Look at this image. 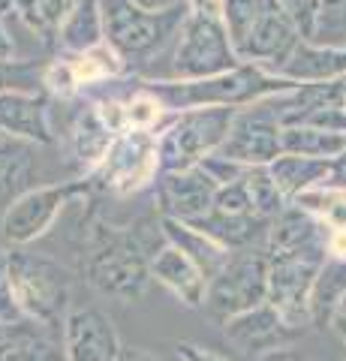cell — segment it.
<instances>
[{"label": "cell", "instance_id": "obj_1", "mask_svg": "<svg viewBox=\"0 0 346 361\" xmlns=\"http://www.w3.org/2000/svg\"><path fill=\"white\" fill-rule=\"evenodd\" d=\"M166 244L163 223L142 220L130 229L94 226L91 250H87V280L103 295L132 301L139 298L151 277V259Z\"/></svg>", "mask_w": 346, "mask_h": 361}, {"label": "cell", "instance_id": "obj_2", "mask_svg": "<svg viewBox=\"0 0 346 361\" xmlns=\"http://www.w3.org/2000/svg\"><path fill=\"white\" fill-rule=\"evenodd\" d=\"M151 97L160 99L163 109L187 111V109H205V106H226V109H244L259 99L286 94L298 85L286 82V78L262 70L256 63H241L235 70L202 78V82H175V78H157V82L142 85Z\"/></svg>", "mask_w": 346, "mask_h": 361}, {"label": "cell", "instance_id": "obj_3", "mask_svg": "<svg viewBox=\"0 0 346 361\" xmlns=\"http://www.w3.org/2000/svg\"><path fill=\"white\" fill-rule=\"evenodd\" d=\"M13 295L27 322L39 329H63L73 298V274L49 256L13 250Z\"/></svg>", "mask_w": 346, "mask_h": 361}, {"label": "cell", "instance_id": "obj_4", "mask_svg": "<svg viewBox=\"0 0 346 361\" xmlns=\"http://www.w3.org/2000/svg\"><path fill=\"white\" fill-rule=\"evenodd\" d=\"M99 9H103L106 42L118 51L124 66L151 63L157 51H163L169 42L175 45L178 30L190 13V9H178V13L154 16L139 9L132 0H99Z\"/></svg>", "mask_w": 346, "mask_h": 361}, {"label": "cell", "instance_id": "obj_5", "mask_svg": "<svg viewBox=\"0 0 346 361\" xmlns=\"http://www.w3.org/2000/svg\"><path fill=\"white\" fill-rule=\"evenodd\" d=\"M238 109L205 106L178 111L175 121L157 135V160L160 172H184L217 154L232 130Z\"/></svg>", "mask_w": 346, "mask_h": 361}, {"label": "cell", "instance_id": "obj_6", "mask_svg": "<svg viewBox=\"0 0 346 361\" xmlns=\"http://www.w3.org/2000/svg\"><path fill=\"white\" fill-rule=\"evenodd\" d=\"M241 66V58L229 42L220 16L187 13L169 54V78L175 82H202Z\"/></svg>", "mask_w": 346, "mask_h": 361}, {"label": "cell", "instance_id": "obj_7", "mask_svg": "<svg viewBox=\"0 0 346 361\" xmlns=\"http://www.w3.org/2000/svg\"><path fill=\"white\" fill-rule=\"evenodd\" d=\"M268 304V253L265 247L235 250L220 274L208 283L205 307L217 319L229 322L235 316Z\"/></svg>", "mask_w": 346, "mask_h": 361}, {"label": "cell", "instance_id": "obj_8", "mask_svg": "<svg viewBox=\"0 0 346 361\" xmlns=\"http://www.w3.org/2000/svg\"><path fill=\"white\" fill-rule=\"evenodd\" d=\"M326 259H328L326 247H310V250L301 253L268 259V304L295 329L310 325L307 301Z\"/></svg>", "mask_w": 346, "mask_h": 361}, {"label": "cell", "instance_id": "obj_9", "mask_svg": "<svg viewBox=\"0 0 346 361\" xmlns=\"http://www.w3.org/2000/svg\"><path fill=\"white\" fill-rule=\"evenodd\" d=\"M91 178L99 180V187H106L118 196L139 193L142 187L154 184L160 178L157 135L144 130L121 133L115 145L109 148L106 160L91 172Z\"/></svg>", "mask_w": 346, "mask_h": 361}, {"label": "cell", "instance_id": "obj_10", "mask_svg": "<svg viewBox=\"0 0 346 361\" xmlns=\"http://www.w3.org/2000/svg\"><path fill=\"white\" fill-rule=\"evenodd\" d=\"M75 193H87V178L79 180V184H46V187H33L18 193L13 199V205L0 217L4 241L13 247H27L30 241L42 238Z\"/></svg>", "mask_w": 346, "mask_h": 361}, {"label": "cell", "instance_id": "obj_11", "mask_svg": "<svg viewBox=\"0 0 346 361\" xmlns=\"http://www.w3.org/2000/svg\"><path fill=\"white\" fill-rule=\"evenodd\" d=\"M220 154L232 157V160H238L250 169L271 166L283 154V123L277 118L274 97L238 109Z\"/></svg>", "mask_w": 346, "mask_h": 361}, {"label": "cell", "instance_id": "obj_12", "mask_svg": "<svg viewBox=\"0 0 346 361\" xmlns=\"http://www.w3.org/2000/svg\"><path fill=\"white\" fill-rule=\"evenodd\" d=\"M61 331L66 361H118L124 353L115 322L99 307H73Z\"/></svg>", "mask_w": 346, "mask_h": 361}, {"label": "cell", "instance_id": "obj_13", "mask_svg": "<svg viewBox=\"0 0 346 361\" xmlns=\"http://www.w3.org/2000/svg\"><path fill=\"white\" fill-rule=\"evenodd\" d=\"M217 184L208 178L202 166L184 169V172H160L157 178V199L160 217H172L181 223H196L214 211Z\"/></svg>", "mask_w": 346, "mask_h": 361}, {"label": "cell", "instance_id": "obj_14", "mask_svg": "<svg viewBox=\"0 0 346 361\" xmlns=\"http://www.w3.org/2000/svg\"><path fill=\"white\" fill-rule=\"evenodd\" d=\"M223 325H226V341L235 349H241V353L253 355L256 361L271 355V353H280V349H289L301 334H304V329L289 325L271 304L247 310V313H241Z\"/></svg>", "mask_w": 346, "mask_h": 361}, {"label": "cell", "instance_id": "obj_15", "mask_svg": "<svg viewBox=\"0 0 346 361\" xmlns=\"http://www.w3.org/2000/svg\"><path fill=\"white\" fill-rule=\"evenodd\" d=\"M0 133L27 145H51V115L42 90H0Z\"/></svg>", "mask_w": 346, "mask_h": 361}, {"label": "cell", "instance_id": "obj_16", "mask_svg": "<svg viewBox=\"0 0 346 361\" xmlns=\"http://www.w3.org/2000/svg\"><path fill=\"white\" fill-rule=\"evenodd\" d=\"M277 75L292 85H331L346 75V49L301 39Z\"/></svg>", "mask_w": 346, "mask_h": 361}, {"label": "cell", "instance_id": "obj_17", "mask_svg": "<svg viewBox=\"0 0 346 361\" xmlns=\"http://www.w3.org/2000/svg\"><path fill=\"white\" fill-rule=\"evenodd\" d=\"M151 277L163 283L172 295L187 304V307H205V295H208V280L190 259L166 241L151 259Z\"/></svg>", "mask_w": 346, "mask_h": 361}, {"label": "cell", "instance_id": "obj_18", "mask_svg": "<svg viewBox=\"0 0 346 361\" xmlns=\"http://www.w3.org/2000/svg\"><path fill=\"white\" fill-rule=\"evenodd\" d=\"M326 238H328L326 223L310 217L307 211L289 205L280 217H274L271 223H268L265 253H268V259L301 253V250H310V247H326Z\"/></svg>", "mask_w": 346, "mask_h": 361}, {"label": "cell", "instance_id": "obj_19", "mask_svg": "<svg viewBox=\"0 0 346 361\" xmlns=\"http://www.w3.org/2000/svg\"><path fill=\"white\" fill-rule=\"evenodd\" d=\"M163 223V235H166V241H169L172 247H178L190 262H193L199 271L205 274V280L211 283L223 265L229 262V256L232 250H226L223 244H217L214 238H208L205 232H199L196 226H190V223H181V220H172V217H160Z\"/></svg>", "mask_w": 346, "mask_h": 361}, {"label": "cell", "instance_id": "obj_20", "mask_svg": "<svg viewBox=\"0 0 346 361\" xmlns=\"http://www.w3.org/2000/svg\"><path fill=\"white\" fill-rule=\"evenodd\" d=\"M103 42H106V25L99 0H75V6L66 13L58 33H54V45L66 58H75V54H85Z\"/></svg>", "mask_w": 346, "mask_h": 361}, {"label": "cell", "instance_id": "obj_21", "mask_svg": "<svg viewBox=\"0 0 346 361\" xmlns=\"http://www.w3.org/2000/svg\"><path fill=\"white\" fill-rule=\"evenodd\" d=\"M274 184L280 187V193L286 196V202H292L314 190L319 184H328V175H331V160H310V157H295V154H280L277 160L268 166Z\"/></svg>", "mask_w": 346, "mask_h": 361}, {"label": "cell", "instance_id": "obj_22", "mask_svg": "<svg viewBox=\"0 0 346 361\" xmlns=\"http://www.w3.org/2000/svg\"><path fill=\"white\" fill-rule=\"evenodd\" d=\"M343 304H346V262L343 259H326L307 301L310 325H316V329L331 325L334 316L343 310Z\"/></svg>", "mask_w": 346, "mask_h": 361}, {"label": "cell", "instance_id": "obj_23", "mask_svg": "<svg viewBox=\"0 0 346 361\" xmlns=\"http://www.w3.org/2000/svg\"><path fill=\"white\" fill-rule=\"evenodd\" d=\"M115 139H118V133L103 121L97 106H85L79 111L75 127H73V148H75V157H79V163L87 175L106 160V154L111 145H115Z\"/></svg>", "mask_w": 346, "mask_h": 361}, {"label": "cell", "instance_id": "obj_24", "mask_svg": "<svg viewBox=\"0 0 346 361\" xmlns=\"http://www.w3.org/2000/svg\"><path fill=\"white\" fill-rule=\"evenodd\" d=\"M25 322L0 337V361H66L63 341H54L46 331Z\"/></svg>", "mask_w": 346, "mask_h": 361}, {"label": "cell", "instance_id": "obj_25", "mask_svg": "<svg viewBox=\"0 0 346 361\" xmlns=\"http://www.w3.org/2000/svg\"><path fill=\"white\" fill-rule=\"evenodd\" d=\"M346 148V133H331L319 127H283V154L310 157V160H334Z\"/></svg>", "mask_w": 346, "mask_h": 361}, {"label": "cell", "instance_id": "obj_26", "mask_svg": "<svg viewBox=\"0 0 346 361\" xmlns=\"http://www.w3.org/2000/svg\"><path fill=\"white\" fill-rule=\"evenodd\" d=\"M292 205L307 211L319 223H326L328 229H346V190L319 184L314 190H307V193H301Z\"/></svg>", "mask_w": 346, "mask_h": 361}, {"label": "cell", "instance_id": "obj_27", "mask_svg": "<svg viewBox=\"0 0 346 361\" xmlns=\"http://www.w3.org/2000/svg\"><path fill=\"white\" fill-rule=\"evenodd\" d=\"M75 6V0H16L13 13L42 39H54L61 21Z\"/></svg>", "mask_w": 346, "mask_h": 361}, {"label": "cell", "instance_id": "obj_28", "mask_svg": "<svg viewBox=\"0 0 346 361\" xmlns=\"http://www.w3.org/2000/svg\"><path fill=\"white\" fill-rule=\"evenodd\" d=\"M268 6H271V0H223L220 4V21L229 33V42L235 49V54L247 42L250 30L256 27V21L262 18Z\"/></svg>", "mask_w": 346, "mask_h": 361}, {"label": "cell", "instance_id": "obj_29", "mask_svg": "<svg viewBox=\"0 0 346 361\" xmlns=\"http://www.w3.org/2000/svg\"><path fill=\"white\" fill-rule=\"evenodd\" d=\"M244 184H247V193H250V202H253V214H256V217H262L265 223H271L274 217H280V214L289 208V202L280 193V187L274 184L268 166H253Z\"/></svg>", "mask_w": 346, "mask_h": 361}, {"label": "cell", "instance_id": "obj_30", "mask_svg": "<svg viewBox=\"0 0 346 361\" xmlns=\"http://www.w3.org/2000/svg\"><path fill=\"white\" fill-rule=\"evenodd\" d=\"M27 172H30V145L0 135V193H13L27 178Z\"/></svg>", "mask_w": 346, "mask_h": 361}, {"label": "cell", "instance_id": "obj_31", "mask_svg": "<svg viewBox=\"0 0 346 361\" xmlns=\"http://www.w3.org/2000/svg\"><path fill=\"white\" fill-rule=\"evenodd\" d=\"M314 42L346 49V0H322V13H319Z\"/></svg>", "mask_w": 346, "mask_h": 361}, {"label": "cell", "instance_id": "obj_32", "mask_svg": "<svg viewBox=\"0 0 346 361\" xmlns=\"http://www.w3.org/2000/svg\"><path fill=\"white\" fill-rule=\"evenodd\" d=\"M9 253L4 244H0V322H6L9 329L16 325H25V313L18 310L16 295H13V265H9Z\"/></svg>", "mask_w": 346, "mask_h": 361}, {"label": "cell", "instance_id": "obj_33", "mask_svg": "<svg viewBox=\"0 0 346 361\" xmlns=\"http://www.w3.org/2000/svg\"><path fill=\"white\" fill-rule=\"evenodd\" d=\"M277 4H280V9L289 16V21L295 25V30L301 33V39H307V42L316 39L322 0H277Z\"/></svg>", "mask_w": 346, "mask_h": 361}, {"label": "cell", "instance_id": "obj_34", "mask_svg": "<svg viewBox=\"0 0 346 361\" xmlns=\"http://www.w3.org/2000/svg\"><path fill=\"white\" fill-rule=\"evenodd\" d=\"M208 172V178L214 180L217 187H229V184H241V180H247L250 175V166H244L238 160H232V157H223L220 151L205 157L202 163H199Z\"/></svg>", "mask_w": 346, "mask_h": 361}, {"label": "cell", "instance_id": "obj_35", "mask_svg": "<svg viewBox=\"0 0 346 361\" xmlns=\"http://www.w3.org/2000/svg\"><path fill=\"white\" fill-rule=\"evenodd\" d=\"M214 211L220 214H253V202L247 193V184H229V187H220L217 190V199H214Z\"/></svg>", "mask_w": 346, "mask_h": 361}, {"label": "cell", "instance_id": "obj_36", "mask_svg": "<svg viewBox=\"0 0 346 361\" xmlns=\"http://www.w3.org/2000/svg\"><path fill=\"white\" fill-rule=\"evenodd\" d=\"M175 355L181 358V361H229V358H223V355L211 353V349L196 346V343H178L175 346Z\"/></svg>", "mask_w": 346, "mask_h": 361}, {"label": "cell", "instance_id": "obj_37", "mask_svg": "<svg viewBox=\"0 0 346 361\" xmlns=\"http://www.w3.org/2000/svg\"><path fill=\"white\" fill-rule=\"evenodd\" d=\"M139 9L154 16H166V13H178V9H190L187 0H132Z\"/></svg>", "mask_w": 346, "mask_h": 361}, {"label": "cell", "instance_id": "obj_38", "mask_svg": "<svg viewBox=\"0 0 346 361\" xmlns=\"http://www.w3.org/2000/svg\"><path fill=\"white\" fill-rule=\"evenodd\" d=\"M328 184L338 187V190H346V148L331 160V175H328Z\"/></svg>", "mask_w": 346, "mask_h": 361}, {"label": "cell", "instance_id": "obj_39", "mask_svg": "<svg viewBox=\"0 0 346 361\" xmlns=\"http://www.w3.org/2000/svg\"><path fill=\"white\" fill-rule=\"evenodd\" d=\"M0 61H16V42L9 37L4 18H0Z\"/></svg>", "mask_w": 346, "mask_h": 361}, {"label": "cell", "instance_id": "obj_40", "mask_svg": "<svg viewBox=\"0 0 346 361\" xmlns=\"http://www.w3.org/2000/svg\"><path fill=\"white\" fill-rule=\"evenodd\" d=\"M118 361H169L166 355H154V353H144V349H124L118 355ZM181 361V358H178Z\"/></svg>", "mask_w": 346, "mask_h": 361}, {"label": "cell", "instance_id": "obj_41", "mask_svg": "<svg viewBox=\"0 0 346 361\" xmlns=\"http://www.w3.org/2000/svg\"><path fill=\"white\" fill-rule=\"evenodd\" d=\"M190 13H205V16H220V4L223 0H187Z\"/></svg>", "mask_w": 346, "mask_h": 361}, {"label": "cell", "instance_id": "obj_42", "mask_svg": "<svg viewBox=\"0 0 346 361\" xmlns=\"http://www.w3.org/2000/svg\"><path fill=\"white\" fill-rule=\"evenodd\" d=\"M259 361H314V358L289 346V349H280V353H271V355H265V358H259Z\"/></svg>", "mask_w": 346, "mask_h": 361}, {"label": "cell", "instance_id": "obj_43", "mask_svg": "<svg viewBox=\"0 0 346 361\" xmlns=\"http://www.w3.org/2000/svg\"><path fill=\"white\" fill-rule=\"evenodd\" d=\"M331 329L338 331V337H340V341H343V346H346V313H338V316H334Z\"/></svg>", "mask_w": 346, "mask_h": 361}, {"label": "cell", "instance_id": "obj_44", "mask_svg": "<svg viewBox=\"0 0 346 361\" xmlns=\"http://www.w3.org/2000/svg\"><path fill=\"white\" fill-rule=\"evenodd\" d=\"M13 9H16V0H0V18L9 16Z\"/></svg>", "mask_w": 346, "mask_h": 361}, {"label": "cell", "instance_id": "obj_45", "mask_svg": "<svg viewBox=\"0 0 346 361\" xmlns=\"http://www.w3.org/2000/svg\"><path fill=\"white\" fill-rule=\"evenodd\" d=\"M6 331H9V325H6V322H0V337H4Z\"/></svg>", "mask_w": 346, "mask_h": 361}, {"label": "cell", "instance_id": "obj_46", "mask_svg": "<svg viewBox=\"0 0 346 361\" xmlns=\"http://www.w3.org/2000/svg\"><path fill=\"white\" fill-rule=\"evenodd\" d=\"M340 313H346V304H343V310H340Z\"/></svg>", "mask_w": 346, "mask_h": 361}, {"label": "cell", "instance_id": "obj_47", "mask_svg": "<svg viewBox=\"0 0 346 361\" xmlns=\"http://www.w3.org/2000/svg\"><path fill=\"white\" fill-rule=\"evenodd\" d=\"M0 135H4V133H0Z\"/></svg>", "mask_w": 346, "mask_h": 361}]
</instances>
